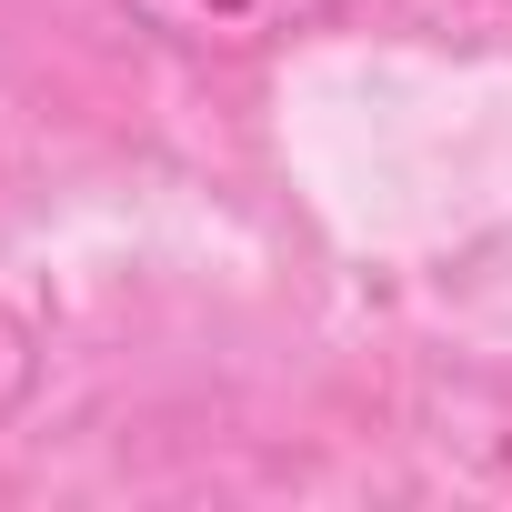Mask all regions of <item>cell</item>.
<instances>
[{
	"instance_id": "7a4b0ae2",
	"label": "cell",
	"mask_w": 512,
	"mask_h": 512,
	"mask_svg": "<svg viewBox=\"0 0 512 512\" xmlns=\"http://www.w3.org/2000/svg\"><path fill=\"white\" fill-rule=\"evenodd\" d=\"M31 392H41V322L21 302H0V422L31 412Z\"/></svg>"
},
{
	"instance_id": "3957f363",
	"label": "cell",
	"mask_w": 512,
	"mask_h": 512,
	"mask_svg": "<svg viewBox=\"0 0 512 512\" xmlns=\"http://www.w3.org/2000/svg\"><path fill=\"white\" fill-rule=\"evenodd\" d=\"M492 482H512V432H502V442H492Z\"/></svg>"
},
{
	"instance_id": "6da1fadb",
	"label": "cell",
	"mask_w": 512,
	"mask_h": 512,
	"mask_svg": "<svg viewBox=\"0 0 512 512\" xmlns=\"http://www.w3.org/2000/svg\"><path fill=\"white\" fill-rule=\"evenodd\" d=\"M111 11L171 61H272L342 31L352 0H111Z\"/></svg>"
}]
</instances>
